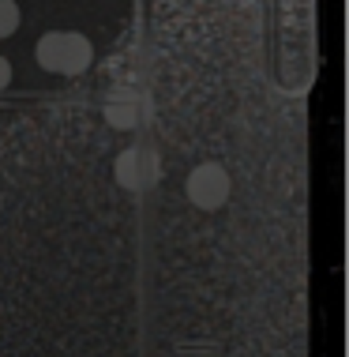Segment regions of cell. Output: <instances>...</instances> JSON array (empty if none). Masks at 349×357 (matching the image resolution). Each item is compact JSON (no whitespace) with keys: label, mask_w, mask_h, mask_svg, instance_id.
<instances>
[{"label":"cell","mask_w":349,"mask_h":357,"mask_svg":"<svg viewBox=\"0 0 349 357\" xmlns=\"http://www.w3.org/2000/svg\"><path fill=\"white\" fill-rule=\"evenodd\" d=\"M34 61L49 75H83L94 64V45L79 31H49L38 38Z\"/></svg>","instance_id":"1"},{"label":"cell","mask_w":349,"mask_h":357,"mask_svg":"<svg viewBox=\"0 0 349 357\" xmlns=\"http://www.w3.org/2000/svg\"><path fill=\"white\" fill-rule=\"evenodd\" d=\"M188 199L196 204L199 211H218L229 204V192H233V181L229 173L218 166V162H203L188 173Z\"/></svg>","instance_id":"2"},{"label":"cell","mask_w":349,"mask_h":357,"mask_svg":"<svg viewBox=\"0 0 349 357\" xmlns=\"http://www.w3.org/2000/svg\"><path fill=\"white\" fill-rule=\"evenodd\" d=\"M116 185L121 188H128V192H147L154 185V177H158V162H154V154L150 151H139V147H132V151H124L121 158H116Z\"/></svg>","instance_id":"3"},{"label":"cell","mask_w":349,"mask_h":357,"mask_svg":"<svg viewBox=\"0 0 349 357\" xmlns=\"http://www.w3.org/2000/svg\"><path fill=\"white\" fill-rule=\"evenodd\" d=\"M143 117V105H139V94L132 91H116L105 98V121L113 124V128H135Z\"/></svg>","instance_id":"4"},{"label":"cell","mask_w":349,"mask_h":357,"mask_svg":"<svg viewBox=\"0 0 349 357\" xmlns=\"http://www.w3.org/2000/svg\"><path fill=\"white\" fill-rule=\"evenodd\" d=\"M19 31V4L15 0H0V38H12Z\"/></svg>","instance_id":"5"},{"label":"cell","mask_w":349,"mask_h":357,"mask_svg":"<svg viewBox=\"0 0 349 357\" xmlns=\"http://www.w3.org/2000/svg\"><path fill=\"white\" fill-rule=\"evenodd\" d=\"M8 83H12V64H8L4 56H0V91H4Z\"/></svg>","instance_id":"6"}]
</instances>
